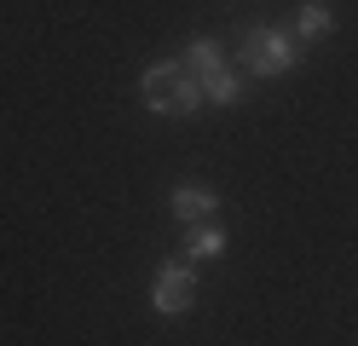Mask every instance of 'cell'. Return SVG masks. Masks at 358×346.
Instances as JSON below:
<instances>
[{
    "instance_id": "cell-1",
    "label": "cell",
    "mask_w": 358,
    "mask_h": 346,
    "mask_svg": "<svg viewBox=\"0 0 358 346\" xmlns=\"http://www.w3.org/2000/svg\"><path fill=\"white\" fill-rule=\"evenodd\" d=\"M237 64L255 81H278L301 64V41H295V29H278V23H243L237 29Z\"/></svg>"
},
{
    "instance_id": "cell-2",
    "label": "cell",
    "mask_w": 358,
    "mask_h": 346,
    "mask_svg": "<svg viewBox=\"0 0 358 346\" xmlns=\"http://www.w3.org/2000/svg\"><path fill=\"white\" fill-rule=\"evenodd\" d=\"M139 99L156 115H196L203 110V87H196V75L179 58H162V64H150L139 75Z\"/></svg>"
},
{
    "instance_id": "cell-3",
    "label": "cell",
    "mask_w": 358,
    "mask_h": 346,
    "mask_svg": "<svg viewBox=\"0 0 358 346\" xmlns=\"http://www.w3.org/2000/svg\"><path fill=\"white\" fill-rule=\"evenodd\" d=\"M191 300H196V271H191V260H162V266H156V283H150L156 317H185Z\"/></svg>"
},
{
    "instance_id": "cell-4",
    "label": "cell",
    "mask_w": 358,
    "mask_h": 346,
    "mask_svg": "<svg viewBox=\"0 0 358 346\" xmlns=\"http://www.w3.org/2000/svg\"><path fill=\"white\" fill-rule=\"evenodd\" d=\"M168 214L179 225H208V219H220V191H208V185H173Z\"/></svg>"
},
{
    "instance_id": "cell-5",
    "label": "cell",
    "mask_w": 358,
    "mask_h": 346,
    "mask_svg": "<svg viewBox=\"0 0 358 346\" xmlns=\"http://www.w3.org/2000/svg\"><path fill=\"white\" fill-rule=\"evenodd\" d=\"M226 254V225H185V260L196 266V260H220Z\"/></svg>"
},
{
    "instance_id": "cell-6",
    "label": "cell",
    "mask_w": 358,
    "mask_h": 346,
    "mask_svg": "<svg viewBox=\"0 0 358 346\" xmlns=\"http://www.w3.org/2000/svg\"><path fill=\"white\" fill-rule=\"evenodd\" d=\"M329 35H335V12L324 0H306L295 12V41H329Z\"/></svg>"
}]
</instances>
